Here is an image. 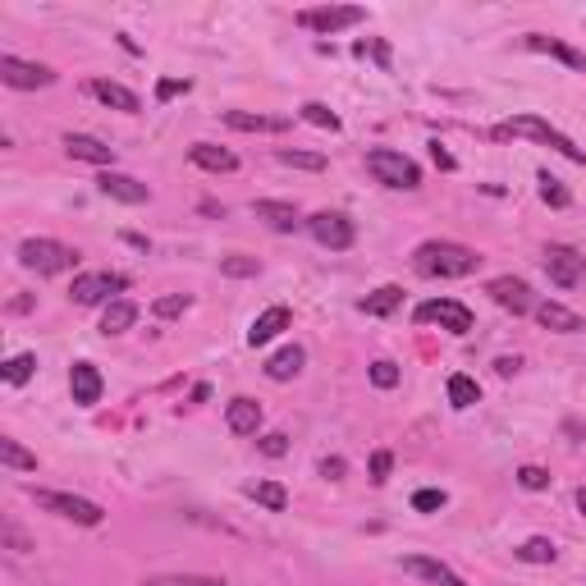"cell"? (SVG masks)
<instances>
[{
    "mask_svg": "<svg viewBox=\"0 0 586 586\" xmlns=\"http://www.w3.org/2000/svg\"><path fill=\"white\" fill-rule=\"evenodd\" d=\"M307 124H316V129H330V133H339V115L330 106H321V101H307L303 110H298Z\"/></svg>",
    "mask_w": 586,
    "mask_h": 586,
    "instance_id": "cell-36",
    "label": "cell"
},
{
    "mask_svg": "<svg viewBox=\"0 0 586 586\" xmlns=\"http://www.w3.org/2000/svg\"><path fill=\"white\" fill-rule=\"evenodd\" d=\"M367 19V10L362 5H316V10H298L293 14V23L298 28H307V33H344V28H358V23Z\"/></svg>",
    "mask_w": 586,
    "mask_h": 586,
    "instance_id": "cell-6",
    "label": "cell"
},
{
    "mask_svg": "<svg viewBox=\"0 0 586 586\" xmlns=\"http://www.w3.org/2000/svg\"><path fill=\"white\" fill-rule=\"evenodd\" d=\"M252 216L266 220L275 234H293V229L303 225L298 207H293V202H280V197H261V202H252Z\"/></svg>",
    "mask_w": 586,
    "mask_h": 586,
    "instance_id": "cell-14",
    "label": "cell"
},
{
    "mask_svg": "<svg viewBox=\"0 0 586 586\" xmlns=\"http://www.w3.org/2000/svg\"><path fill=\"white\" fill-rule=\"evenodd\" d=\"M261 454H266V458H284V454H289V435H284V431L261 435Z\"/></svg>",
    "mask_w": 586,
    "mask_h": 586,
    "instance_id": "cell-43",
    "label": "cell"
},
{
    "mask_svg": "<svg viewBox=\"0 0 586 586\" xmlns=\"http://www.w3.org/2000/svg\"><path fill=\"white\" fill-rule=\"evenodd\" d=\"M97 188H101L106 197H115V202H129V207H142V202L152 197V188H147V184H138L133 174H115V170L101 174Z\"/></svg>",
    "mask_w": 586,
    "mask_h": 586,
    "instance_id": "cell-16",
    "label": "cell"
},
{
    "mask_svg": "<svg viewBox=\"0 0 586 586\" xmlns=\"http://www.w3.org/2000/svg\"><path fill=\"white\" fill-rule=\"evenodd\" d=\"M220 271H225L229 280H252L261 266H257V257H243V252H234V257H220Z\"/></svg>",
    "mask_w": 586,
    "mask_h": 586,
    "instance_id": "cell-35",
    "label": "cell"
},
{
    "mask_svg": "<svg viewBox=\"0 0 586 586\" xmlns=\"http://www.w3.org/2000/svg\"><path fill=\"white\" fill-rule=\"evenodd\" d=\"M518 559H522V564H554V541H545V536H532V541L518 545Z\"/></svg>",
    "mask_w": 586,
    "mask_h": 586,
    "instance_id": "cell-33",
    "label": "cell"
},
{
    "mask_svg": "<svg viewBox=\"0 0 586 586\" xmlns=\"http://www.w3.org/2000/svg\"><path fill=\"white\" fill-rule=\"evenodd\" d=\"M19 266H28V271H37V275H65L78 266V252L60 239H23Z\"/></svg>",
    "mask_w": 586,
    "mask_h": 586,
    "instance_id": "cell-4",
    "label": "cell"
},
{
    "mask_svg": "<svg viewBox=\"0 0 586 586\" xmlns=\"http://www.w3.org/2000/svg\"><path fill=\"white\" fill-rule=\"evenodd\" d=\"M399 303H403L399 284H380L376 293H367V298H362V312H367V316H390V312H399Z\"/></svg>",
    "mask_w": 586,
    "mask_h": 586,
    "instance_id": "cell-27",
    "label": "cell"
},
{
    "mask_svg": "<svg viewBox=\"0 0 586 586\" xmlns=\"http://www.w3.org/2000/svg\"><path fill=\"white\" fill-rule=\"evenodd\" d=\"M449 403H454V408H472V403H481V385L472 376H463V371L449 376Z\"/></svg>",
    "mask_w": 586,
    "mask_h": 586,
    "instance_id": "cell-31",
    "label": "cell"
},
{
    "mask_svg": "<svg viewBox=\"0 0 586 586\" xmlns=\"http://www.w3.org/2000/svg\"><path fill=\"white\" fill-rule=\"evenodd\" d=\"M289 326H293L289 307H284V303H275V307H266V312H261L257 321H252V330H248V344H252V348H266L275 335H284V330H289Z\"/></svg>",
    "mask_w": 586,
    "mask_h": 586,
    "instance_id": "cell-17",
    "label": "cell"
},
{
    "mask_svg": "<svg viewBox=\"0 0 586 586\" xmlns=\"http://www.w3.org/2000/svg\"><path fill=\"white\" fill-rule=\"evenodd\" d=\"M188 307H193V298H188V293H165V298H156V303H152V312L161 316V321H174V316H184Z\"/></svg>",
    "mask_w": 586,
    "mask_h": 586,
    "instance_id": "cell-37",
    "label": "cell"
},
{
    "mask_svg": "<svg viewBox=\"0 0 586 586\" xmlns=\"http://www.w3.org/2000/svg\"><path fill=\"white\" fill-rule=\"evenodd\" d=\"M413 321L417 326H440V330H449V335H467V330H472V312H467L458 298H426L413 312Z\"/></svg>",
    "mask_w": 586,
    "mask_h": 586,
    "instance_id": "cell-8",
    "label": "cell"
},
{
    "mask_svg": "<svg viewBox=\"0 0 586 586\" xmlns=\"http://www.w3.org/2000/svg\"><path fill=\"white\" fill-rule=\"evenodd\" d=\"M65 152L74 156V161H87V165H115V147H106V142L92 138V133H69Z\"/></svg>",
    "mask_w": 586,
    "mask_h": 586,
    "instance_id": "cell-20",
    "label": "cell"
},
{
    "mask_svg": "<svg viewBox=\"0 0 586 586\" xmlns=\"http://www.w3.org/2000/svg\"><path fill=\"white\" fill-rule=\"evenodd\" d=\"M225 124L239 133H284L289 129V120H280V115H248V110H225Z\"/></svg>",
    "mask_w": 586,
    "mask_h": 586,
    "instance_id": "cell-24",
    "label": "cell"
},
{
    "mask_svg": "<svg viewBox=\"0 0 586 586\" xmlns=\"http://www.w3.org/2000/svg\"><path fill=\"white\" fill-rule=\"evenodd\" d=\"M307 229H312V239L330 252H344L358 243V225H353L344 211H316V216L307 220Z\"/></svg>",
    "mask_w": 586,
    "mask_h": 586,
    "instance_id": "cell-10",
    "label": "cell"
},
{
    "mask_svg": "<svg viewBox=\"0 0 586 586\" xmlns=\"http://www.w3.org/2000/svg\"><path fill=\"white\" fill-rule=\"evenodd\" d=\"M248 495L261 504V509H271V513H284V509H289V490H284L280 481H252Z\"/></svg>",
    "mask_w": 586,
    "mask_h": 586,
    "instance_id": "cell-28",
    "label": "cell"
},
{
    "mask_svg": "<svg viewBox=\"0 0 586 586\" xmlns=\"http://www.w3.org/2000/svg\"><path fill=\"white\" fill-rule=\"evenodd\" d=\"M371 385H376V390H394V385H399V367H394L390 358L371 362Z\"/></svg>",
    "mask_w": 586,
    "mask_h": 586,
    "instance_id": "cell-38",
    "label": "cell"
},
{
    "mask_svg": "<svg viewBox=\"0 0 586 586\" xmlns=\"http://www.w3.org/2000/svg\"><path fill=\"white\" fill-rule=\"evenodd\" d=\"M545 275L559 289H586V257L568 243H550L545 248Z\"/></svg>",
    "mask_w": 586,
    "mask_h": 586,
    "instance_id": "cell-7",
    "label": "cell"
},
{
    "mask_svg": "<svg viewBox=\"0 0 586 586\" xmlns=\"http://www.w3.org/2000/svg\"><path fill=\"white\" fill-rule=\"evenodd\" d=\"M321 472H326L330 481H339V477H344V458H326V463H321Z\"/></svg>",
    "mask_w": 586,
    "mask_h": 586,
    "instance_id": "cell-45",
    "label": "cell"
},
{
    "mask_svg": "<svg viewBox=\"0 0 586 586\" xmlns=\"http://www.w3.org/2000/svg\"><path fill=\"white\" fill-rule=\"evenodd\" d=\"M37 371V353H14L5 367H0V376H5V385H28Z\"/></svg>",
    "mask_w": 586,
    "mask_h": 586,
    "instance_id": "cell-30",
    "label": "cell"
},
{
    "mask_svg": "<svg viewBox=\"0 0 586 586\" xmlns=\"http://www.w3.org/2000/svg\"><path fill=\"white\" fill-rule=\"evenodd\" d=\"M403 568H408L413 577H422V582H431V586H467L449 564H440V559H426V554H408V559H403Z\"/></svg>",
    "mask_w": 586,
    "mask_h": 586,
    "instance_id": "cell-19",
    "label": "cell"
},
{
    "mask_svg": "<svg viewBox=\"0 0 586 586\" xmlns=\"http://www.w3.org/2000/svg\"><path fill=\"white\" fill-rule=\"evenodd\" d=\"M536 184H541V197L550 202V207H559V211H564V207H573V193H568V188L559 184V179H554L550 170H541V174H536Z\"/></svg>",
    "mask_w": 586,
    "mask_h": 586,
    "instance_id": "cell-32",
    "label": "cell"
},
{
    "mask_svg": "<svg viewBox=\"0 0 586 586\" xmlns=\"http://www.w3.org/2000/svg\"><path fill=\"white\" fill-rule=\"evenodd\" d=\"M225 426H229L234 435H257V426H261V403H257V399H248V394L229 399V408H225Z\"/></svg>",
    "mask_w": 586,
    "mask_h": 586,
    "instance_id": "cell-23",
    "label": "cell"
},
{
    "mask_svg": "<svg viewBox=\"0 0 586 586\" xmlns=\"http://www.w3.org/2000/svg\"><path fill=\"white\" fill-rule=\"evenodd\" d=\"M518 486L522 490H545V486H550V472H545V467H536V463H527V467H518Z\"/></svg>",
    "mask_w": 586,
    "mask_h": 586,
    "instance_id": "cell-40",
    "label": "cell"
},
{
    "mask_svg": "<svg viewBox=\"0 0 586 586\" xmlns=\"http://www.w3.org/2000/svg\"><path fill=\"white\" fill-rule=\"evenodd\" d=\"M101 390H106V380H101V371L92 367V362H74V367H69V394H74L78 408L101 403Z\"/></svg>",
    "mask_w": 586,
    "mask_h": 586,
    "instance_id": "cell-13",
    "label": "cell"
},
{
    "mask_svg": "<svg viewBox=\"0 0 586 586\" xmlns=\"http://www.w3.org/2000/svg\"><path fill=\"white\" fill-rule=\"evenodd\" d=\"M0 463L10 467V472H37V454H28L10 435H0Z\"/></svg>",
    "mask_w": 586,
    "mask_h": 586,
    "instance_id": "cell-29",
    "label": "cell"
},
{
    "mask_svg": "<svg viewBox=\"0 0 586 586\" xmlns=\"http://www.w3.org/2000/svg\"><path fill=\"white\" fill-rule=\"evenodd\" d=\"M367 170L376 174V184H385V188H408V193L422 188V165H417L413 156L394 152V147H371Z\"/></svg>",
    "mask_w": 586,
    "mask_h": 586,
    "instance_id": "cell-3",
    "label": "cell"
},
{
    "mask_svg": "<svg viewBox=\"0 0 586 586\" xmlns=\"http://www.w3.org/2000/svg\"><path fill=\"white\" fill-rule=\"evenodd\" d=\"M275 156H280V165H293V170H316V174L326 170V156L321 152H293V147H280Z\"/></svg>",
    "mask_w": 586,
    "mask_h": 586,
    "instance_id": "cell-34",
    "label": "cell"
},
{
    "mask_svg": "<svg viewBox=\"0 0 586 586\" xmlns=\"http://www.w3.org/2000/svg\"><path fill=\"white\" fill-rule=\"evenodd\" d=\"M486 293L504 307V312H513V316L536 312V298H532V289H527V280H513V275H495V280L486 284Z\"/></svg>",
    "mask_w": 586,
    "mask_h": 586,
    "instance_id": "cell-12",
    "label": "cell"
},
{
    "mask_svg": "<svg viewBox=\"0 0 586 586\" xmlns=\"http://www.w3.org/2000/svg\"><path fill=\"white\" fill-rule=\"evenodd\" d=\"M518 367H522L518 358H500V362H495V371H500V376H513V371H518Z\"/></svg>",
    "mask_w": 586,
    "mask_h": 586,
    "instance_id": "cell-46",
    "label": "cell"
},
{
    "mask_svg": "<svg viewBox=\"0 0 586 586\" xmlns=\"http://www.w3.org/2000/svg\"><path fill=\"white\" fill-rule=\"evenodd\" d=\"M303 362H307V353L298 344H289V348H280V353L266 362V376L271 380H293L298 371H303Z\"/></svg>",
    "mask_w": 586,
    "mask_h": 586,
    "instance_id": "cell-26",
    "label": "cell"
},
{
    "mask_svg": "<svg viewBox=\"0 0 586 586\" xmlns=\"http://www.w3.org/2000/svg\"><path fill=\"white\" fill-rule=\"evenodd\" d=\"M413 509H417V513L445 509V490H417V495H413Z\"/></svg>",
    "mask_w": 586,
    "mask_h": 586,
    "instance_id": "cell-42",
    "label": "cell"
},
{
    "mask_svg": "<svg viewBox=\"0 0 586 586\" xmlns=\"http://www.w3.org/2000/svg\"><path fill=\"white\" fill-rule=\"evenodd\" d=\"M536 321H541L545 330H554V335H577V330H586L582 326V316L573 312V307H564V303H536Z\"/></svg>",
    "mask_w": 586,
    "mask_h": 586,
    "instance_id": "cell-22",
    "label": "cell"
},
{
    "mask_svg": "<svg viewBox=\"0 0 586 586\" xmlns=\"http://www.w3.org/2000/svg\"><path fill=\"white\" fill-rule=\"evenodd\" d=\"M577 509H582V518H586V486L577 490Z\"/></svg>",
    "mask_w": 586,
    "mask_h": 586,
    "instance_id": "cell-49",
    "label": "cell"
},
{
    "mask_svg": "<svg viewBox=\"0 0 586 586\" xmlns=\"http://www.w3.org/2000/svg\"><path fill=\"white\" fill-rule=\"evenodd\" d=\"M477 266H481L477 248L449 239H426L413 252V271L426 275V280H463V275H477Z\"/></svg>",
    "mask_w": 586,
    "mask_h": 586,
    "instance_id": "cell-1",
    "label": "cell"
},
{
    "mask_svg": "<svg viewBox=\"0 0 586 586\" xmlns=\"http://www.w3.org/2000/svg\"><path fill=\"white\" fill-rule=\"evenodd\" d=\"M33 500L37 509L55 513V518H65V522H78V527H101L106 522V509L92 500H83V495H65V490H37L33 486Z\"/></svg>",
    "mask_w": 586,
    "mask_h": 586,
    "instance_id": "cell-5",
    "label": "cell"
},
{
    "mask_svg": "<svg viewBox=\"0 0 586 586\" xmlns=\"http://www.w3.org/2000/svg\"><path fill=\"white\" fill-rule=\"evenodd\" d=\"M124 289H129V275H120V271H87V275H74L69 298H74L78 307H97V303H106L110 293H124Z\"/></svg>",
    "mask_w": 586,
    "mask_h": 586,
    "instance_id": "cell-9",
    "label": "cell"
},
{
    "mask_svg": "<svg viewBox=\"0 0 586 586\" xmlns=\"http://www.w3.org/2000/svg\"><path fill=\"white\" fill-rule=\"evenodd\" d=\"M495 138H532V142H541V147H550V152H559V156H568V161L586 165L582 147H577L568 133L554 129V124H545L541 115H513V120L495 124Z\"/></svg>",
    "mask_w": 586,
    "mask_h": 586,
    "instance_id": "cell-2",
    "label": "cell"
},
{
    "mask_svg": "<svg viewBox=\"0 0 586 586\" xmlns=\"http://www.w3.org/2000/svg\"><path fill=\"white\" fill-rule=\"evenodd\" d=\"M371 55H376L380 65H390V46H385V42H376V46H371Z\"/></svg>",
    "mask_w": 586,
    "mask_h": 586,
    "instance_id": "cell-48",
    "label": "cell"
},
{
    "mask_svg": "<svg viewBox=\"0 0 586 586\" xmlns=\"http://www.w3.org/2000/svg\"><path fill=\"white\" fill-rule=\"evenodd\" d=\"M431 156H435V165H445V170H454V156H449V152H440V142L431 147Z\"/></svg>",
    "mask_w": 586,
    "mask_h": 586,
    "instance_id": "cell-47",
    "label": "cell"
},
{
    "mask_svg": "<svg viewBox=\"0 0 586 586\" xmlns=\"http://www.w3.org/2000/svg\"><path fill=\"white\" fill-rule=\"evenodd\" d=\"M87 92H92V97H97L101 106L124 110V115H138V110H142L138 92H129V87L115 83V78H92V83H87Z\"/></svg>",
    "mask_w": 586,
    "mask_h": 586,
    "instance_id": "cell-15",
    "label": "cell"
},
{
    "mask_svg": "<svg viewBox=\"0 0 586 586\" xmlns=\"http://www.w3.org/2000/svg\"><path fill=\"white\" fill-rule=\"evenodd\" d=\"M390 472H394V454H390V449H376V454H371V481H376V486H385V481H390Z\"/></svg>",
    "mask_w": 586,
    "mask_h": 586,
    "instance_id": "cell-41",
    "label": "cell"
},
{
    "mask_svg": "<svg viewBox=\"0 0 586 586\" xmlns=\"http://www.w3.org/2000/svg\"><path fill=\"white\" fill-rule=\"evenodd\" d=\"M188 78H161V83H156V101H174V97H184L188 92Z\"/></svg>",
    "mask_w": 586,
    "mask_h": 586,
    "instance_id": "cell-44",
    "label": "cell"
},
{
    "mask_svg": "<svg viewBox=\"0 0 586 586\" xmlns=\"http://www.w3.org/2000/svg\"><path fill=\"white\" fill-rule=\"evenodd\" d=\"M147 586H225V577H197V573H184V577H152Z\"/></svg>",
    "mask_w": 586,
    "mask_h": 586,
    "instance_id": "cell-39",
    "label": "cell"
},
{
    "mask_svg": "<svg viewBox=\"0 0 586 586\" xmlns=\"http://www.w3.org/2000/svg\"><path fill=\"white\" fill-rule=\"evenodd\" d=\"M522 46L527 51H541V55H554V60H564L568 69H577V74H586V55L573 51V46H564L559 37H545V33H527L522 37Z\"/></svg>",
    "mask_w": 586,
    "mask_h": 586,
    "instance_id": "cell-21",
    "label": "cell"
},
{
    "mask_svg": "<svg viewBox=\"0 0 586 586\" xmlns=\"http://www.w3.org/2000/svg\"><path fill=\"white\" fill-rule=\"evenodd\" d=\"M0 83L14 87V92H37V87L55 83V69L33 65V60H19V55H0Z\"/></svg>",
    "mask_w": 586,
    "mask_h": 586,
    "instance_id": "cell-11",
    "label": "cell"
},
{
    "mask_svg": "<svg viewBox=\"0 0 586 586\" xmlns=\"http://www.w3.org/2000/svg\"><path fill=\"white\" fill-rule=\"evenodd\" d=\"M188 161L202 165V170H211V174H234L239 170V156L229 152V147H216V142H193V147H188Z\"/></svg>",
    "mask_w": 586,
    "mask_h": 586,
    "instance_id": "cell-18",
    "label": "cell"
},
{
    "mask_svg": "<svg viewBox=\"0 0 586 586\" xmlns=\"http://www.w3.org/2000/svg\"><path fill=\"white\" fill-rule=\"evenodd\" d=\"M138 326V303H129V298H115V303H106V312H101V335H124V330Z\"/></svg>",
    "mask_w": 586,
    "mask_h": 586,
    "instance_id": "cell-25",
    "label": "cell"
}]
</instances>
